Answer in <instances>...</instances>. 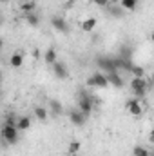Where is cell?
I'll return each mask as SVG.
<instances>
[{
    "label": "cell",
    "mask_w": 154,
    "mask_h": 156,
    "mask_svg": "<svg viewBox=\"0 0 154 156\" xmlns=\"http://www.w3.org/2000/svg\"><path fill=\"white\" fill-rule=\"evenodd\" d=\"M93 107H94V102H93V98L87 94V91H80V96H78V109L85 115V116L89 118L91 116V113H93Z\"/></svg>",
    "instance_id": "1"
},
{
    "label": "cell",
    "mask_w": 154,
    "mask_h": 156,
    "mask_svg": "<svg viewBox=\"0 0 154 156\" xmlns=\"http://www.w3.org/2000/svg\"><path fill=\"white\" fill-rule=\"evenodd\" d=\"M18 133H20V129H18L16 125L4 123V127H2V138H4V142L9 144V145H15V144L18 142Z\"/></svg>",
    "instance_id": "2"
},
{
    "label": "cell",
    "mask_w": 154,
    "mask_h": 156,
    "mask_svg": "<svg viewBox=\"0 0 154 156\" xmlns=\"http://www.w3.org/2000/svg\"><path fill=\"white\" fill-rule=\"evenodd\" d=\"M131 91L134 93L136 98H143L147 94V80L145 78H131V83H129Z\"/></svg>",
    "instance_id": "3"
},
{
    "label": "cell",
    "mask_w": 154,
    "mask_h": 156,
    "mask_svg": "<svg viewBox=\"0 0 154 156\" xmlns=\"http://www.w3.org/2000/svg\"><path fill=\"white\" fill-rule=\"evenodd\" d=\"M111 83H109V78L105 73H102V71H98V73H94L91 78H87V87H98V89H105V87H109Z\"/></svg>",
    "instance_id": "4"
},
{
    "label": "cell",
    "mask_w": 154,
    "mask_h": 156,
    "mask_svg": "<svg viewBox=\"0 0 154 156\" xmlns=\"http://www.w3.org/2000/svg\"><path fill=\"white\" fill-rule=\"evenodd\" d=\"M96 62H98L100 71H102V73H105V75H107V73H113V71H118L113 56H102V58H98Z\"/></svg>",
    "instance_id": "5"
},
{
    "label": "cell",
    "mask_w": 154,
    "mask_h": 156,
    "mask_svg": "<svg viewBox=\"0 0 154 156\" xmlns=\"http://www.w3.org/2000/svg\"><path fill=\"white\" fill-rule=\"evenodd\" d=\"M125 107H127V111H129L132 116H140V115L143 113V105H142L140 98H129V100L125 102Z\"/></svg>",
    "instance_id": "6"
},
{
    "label": "cell",
    "mask_w": 154,
    "mask_h": 156,
    "mask_svg": "<svg viewBox=\"0 0 154 156\" xmlns=\"http://www.w3.org/2000/svg\"><path fill=\"white\" fill-rule=\"evenodd\" d=\"M51 26H53L54 31H58V33H62V35H67V33H69V24H67V20L62 18V16H53V18H51Z\"/></svg>",
    "instance_id": "7"
},
{
    "label": "cell",
    "mask_w": 154,
    "mask_h": 156,
    "mask_svg": "<svg viewBox=\"0 0 154 156\" xmlns=\"http://www.w3.org/2000/svg\"><path fill=\"white\" fill-rule=\"evenodd\" d=\"M53 67V73H54V76L58 78V80H67V76H69V69L65 67V64L64 62H56L54 66H51Z\"/></svg>",
    "instance_id": "8"
},
{
    "label": "cell",
    "mask_w": 154,
    "mask_h": 156,
    "mask_svg": "<svg viewBox=\"0 0 154 156\" xmlns=\"http://www.w3.org/2000/svg\"><path fill=\"white\" fill-rule=\"evenodd\" d=\"M69 120H71V123L73 125H76V127H82L85 122H87V116L80 111V109H73L71 113H69Z\"/></svg>",
    "instance_id": "9"
},
{
    "label": "cell",
    "mask_w": 154,
    "mask_h": 156,
    "mask_svg": "<svg viewBox=\"0 0 154 156\" xmlns=\"http://www.w3.org/2000/svg\"><path fill=\"white\" fill-rule=\"evenodd\" d=\"M44 62H45L47 66H54V64L58 62V53H56V49H53V47L45 49V53H44Z\"/></svg>",
    "instance_id": "10"
},
{
    "label": "cell",
    "mask_w": 154,
    "mask_h": 156,
    "mask_svg": "<svg viewBox=\"0 0 154 156\" xmlns=\"http://www.w3.org/2000/svg\"><path fill=\"white\" fill-rule=\"evenodd\" d=\"M107 78H109V83H111V85H114V87H118V89H121V87L125 85L123 78L120 76V73H118V71H113V73H107Z\"/></svg>",
    "instance_id": "11"
},
{
    "label": "cell",
    "mask_w": 154,
    "mask_h": 156,
    "mask_svg": "<svg viewBox=\"0 0 154 156\" xmlns=\"http://www.w3.org/2000/svg\"><path fill=\"white\" fill-rule=\"evenodd\" d=\"M96 24H98V20H96L94 16H91V18H85V20L82 22V31H83V33H91V31H94Z\"/></svg>",
    "instance_id": "12"
},
{
    "label": "cell",
    "mask_w": 154,
    "mask_h": 156,
    "mask_svg": "<svg viewBox=\"0 0 154 156\" xmlns=\"http://www.w3.org/2000/svg\"><path fill=\"white\" fill-rule=\"evenodd\" d=\"M22 64H24V56L20 53H13L11 58H9V66L15 67V69H18V67H22Z\"/></svg>",
    "instance_id": "13"
},
{
    "label": "cell",
    "mask_w": 154,
    "mask_h": 156,
    "mask_svg": "<svg viewBox=\"0 0 154 156\" xmlns=\"http://www.w3.org/2000/svg\"><path fill=\"white\" fill-rule=\"evenodd\" d=\"M18 7H20V11H22L24 15H27V13H35V11H37V2H35V0H33V2H22Z\"/></svg>",
    "instance_id": "14"
},
{
    "label": "cell",
    "mask_w": 154,
    "mask_h": 156,
    "mask_svg": "<svg viewBox=\"0 0 154 156\" xmlns=\"http://www.w3.org/2000/svg\"><path fill=\"white\" fill-rule=\"evenodd\" d=\"M24 20H26L29 26H33V27H37L40 24V16L37 15V11H35V13H27V15L24 16Z\"/></svg>",
    "instance_id": "15"
},
{
    "label": "cell",
    "mask_w": 154,
    "mask_h": 156,
    "mask_svg": "<svg viewBox=\"0 0 154 156\" xmlns=\"http://www.w3.org/2000/svg\"><path fill=\"white\" fill-rule=\"evenodd\" d=\"M16 127H18L20 131H27V129L31 127V118L29 116H20L18 122H16Z\"/></svg>",
    "instance_id": "16"
},
{
    "label": "cell",
    "mask_w": 154,
    "mask_h": 156,
    "mask_svg": "<svg viewBox=\"0 0 154 156\" xmlns=\"http://www.w3.org/2000/svg\"><path fill=\"white\" fill-rule=\"evenodd\" d=\"M138 2L140 0H120V5L125 9V11H134L138 7Z\"/></svg>",
    "instance_id": "17"
},
{
    "label": "cell",
    "mask_w": 154,
    "mask_h": 156,
    "mask_svg": "<svg viewBox=\"0 0 154 156\" xmlns=\"http://www.w3.org/2000/svg\"><path fill=\"white\" fill-rule=\"evenodd\" d=\"M33 113H35V116L38 118L40 122H45V120H47V109L42 107V105H37V107L33 109Z\"/></svg>",
    "instance_id": "18"
},
{
    "label": "cell",
    "mask_w": 154,
    "mask_h": 156,
    "mask_svg": "<svg viewBox=\"0 0 154 156\" xmlns=\"http://www.w3.org/2000/svg\"><path fill=\"white\" fill-rule=\"evenodd\" d=\"M131 75H132L134 78H145V71H143V67L132 64V67H131Z\"/></svg>",
    "instance_id": "19"
},
{
    "label": "cell",
    "mask_w": 154,
    "mask_h": 156,
    "mask_svg": "<svg viewBox=\"0 0 154 156\" xmlns=\"http://www.w3.org/2000/svg\"><path fill=\"white\" fill-rule=\"evenodd\" d=\"M132 156H151V154L143 145H134L132 147Z\"/></svg>",
    "instance_id": "20"
},
{
    "label": "cell",
    "mask_w": 154,
    "mask_h": 156,
    "mask_svg": "<svg viewBox=\"0 0 154 156\" xmlns=\"http://www.w3.org/2000/svg\"><path fill=\"white\" fill-rule=\"evenodd\" d=\"M49 107H51V111L54 113V115H60L64 109H62V104L58 102V100H49Z\"/></svg>",
    "instance_id": "21"
},
{
    "label": "cell",
    "mask_w": 154,
    "mask_h": 156,
    "mask_svg": "<svg viewBox=\"0 0 154 156\" xmlns=\"http://www.w3.org/2000/svg\"><path fill=\"white\" fill-rule=\"evenodd\" d=\"M107 9H109V13H111L113 16H121V15H123V11H125L121 5H118V7H111V5H109Z\"/></svg>",
    "instance_id": "22"
},
{
    "label": "cell",
    "mask_w": 154,
    "mask_h": 156,
    "mask_svg": "<svg viewBox=\"0 0 154 156\" xmlns=\"http://www.w3.org/2000/svg\"><path fill=\"white\" fill-rule=\"evenodd\" d=\"M80 142H71L69 144V147H67V151H69V154H76L78 151H80Z\"/></svg>",
    "instance_id": "23"
},
{
    "label": "cell",
    "mask_w": 154,
    "mask_h": 156,
    "mask_svg": "<svg viewBox=\"0 0 154 156\" xmlns=\"http://www.w3.org/2000/svg\"><path fill=\"white\" fill-rule=\"evenodd\" d=\"M93 2L100 7H109V0H93Z\"/></svg>",
    "instance_id": "24"
},
{
    "label": "cell",
    "mask_w": 154,
    "mask_h": 156,
    "mask_svg": "<svg viewBox=\"0 0 154 156\" xmlns=\"http://www.w3.org/2000/svg\"><path fill=\"white\" fill-rule=\"evenodd\" d=\"M149 142H151V144L154 145V129L151 131V133H149Z\"/></svg>",
    "instance_id": "25"
},
{
    "label": "cell",
    "mask_w": 154,
    "mask_h": 156,
    "mask_svg": "<svg viewBox=\"0 0 154 156\" xmlns=\"http://www.w3.org/2000/svg\"><path fill=\"white\" fill-rule=\"evenodd\" d=\"M151 40H152V42H154V31H152V33H151Z\"/></svg>",
    "instance_id": "26"
},
{
    "label": "cell",
    "mask_w": 154,
    "mask_h": 156,
    "mask_svg": "<svg viewBox=\"0 0 154 156\" xmlns=\"http://www.w3.org/2000/svg\"><path fill=\"white\" fill-rule=\"evenodd\" d=\"M22 2H33V0H20V4H22Z\"/></svg>",
    "instance_id": "27"
},
{
    "label": "cell",
    "mask_w": 154,
    "mask_h": 156,
    "mask_svg": "<svg viewBox=\"0 0 154 156\" xmlns=\"http://www.w3.org/2000/svg\"><path fill=\"white\" fill-rule=\"evenodd\" d=\"M0 2H2V4H7V0H0Z\"/></svg>",
    "instance_id": "28"
}]
</instances>
